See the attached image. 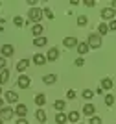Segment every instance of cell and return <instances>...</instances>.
<instances>
[{
	"instance_id": "6da1fadb",
	"label": "cell",
	"mask_w": 116,
	"mask_h": 124,
	"mask_svg": "<svg viewBox=\"0 0 116 124\" xmlns=\"http://www.w3.org/2000/svg\"><path fill=\"white\" fill-rule=\"evenodd\" d=\"M28 19L33 24H41V19H42V9L41 8H30L28 11Z\"/></svg>"
},
{
	"instance_id": "7a4b0ae2",
	"label": "cell",
	"mask_w": 116,
	"mask_h": 124,
	"mask_svg": "<svg viewBox=\"0 0 116 124\" xmlns=\"http://www.w3.org/2000/svg\"><path fill=\"white\" fill-rule=\"evenodd\" d=\"M87 43H89V46H90V48H100L101 46V35H100V33H96V31H90Z\"/></svg>"
},
{
	"instance_id": "3957f363",
	"label": "cell",
	"mask_w": 116,
	"mask_h": 124,
	"mask_svg": "<svg viewBox=\"0 0 116 124\" xmlns=\"http://www.w3.org/2000/svg\"><path fill=\"white\" fill-rule=\"evenodd\" d=\"M15 115V109H11L9 106H4L0 109V119L2 120H11V117Z\"/></svg>"
},
{
	"instance_id": "277c9868",
	"label": "cell",
	"mask_w": 116,
	"mask_h": 124,
	"mask_svg": "<svg viewBox=\"0 0 116 124\" xmlns=\"http://www.w3.org/2000/svg\"><path fill=\"white\" fill-rule=\"evenodd\" d=\"M30 82H31V80L26 76V74H20V76L17 78V85H19L20 89H28V87H30Z\"/></svg>"
},
{
	"instance_id": "5b68a950",
	"label": "cell",
	"mask_w": 116,
	"mask_h": 124,
	"mask_svg": "<svg viewBox=\"0 0 116 124\" xmlns=\"http://www.w3.org/2000/svg\"><path fill=\"white\" fill-rule=\"evenodd\" d=\"M0 52H2V57H11L15 54V46H13V45H2Z\"/></svg>"
},
{
	"instance_id": "8992f818",
	"label": "cell",
	"mask_w": 116,
	"mask_h": 124,
	"mask_svg": "<svg viewBox=\"0 0 116 124\" xmlns=\"http://www.w3.org/2000/svg\"><path fill=\"white\" fill-rule=\"evenodd\" d=\"M101 19L103 21H114V9L112 8H103L101 9Z\"/></svg>"
},
{
	"instance_id": "52a82bcc",
	"label": "cell",
	"mask_w": 116,
	"mask_h": 124,
	"mask_svg": "<svg viewBox=\"0 0 116 124\" xmlns=\"http://www.w3.org/2000/svg\"><path fill=\"white\" fill-rule=\"evenodd\" d=\"M57 57H59V48L57 46H52L46 54V61H57Z\"/></svg>"
},
{
	"instance_id": "ba28073f",
	"label": "cell",
	"mask_w": 116,
	"mask_h": 124,
	"mask_svg": "<svg viewBox=\"0 0 116 124\" xmlns=\"http://www.w3.org/2000/svg\"><path fill=\"white\" fill-rule=\"evenodd\" d=\"M15 115L19 119H26V115H28V108H26L24 104H17L15 108Z\"/></svg>"
},
{
	"instance_id": "9c48e42d",
	"label": "cell",
	"mask_w": 116,
	"mask_h": 124,
	"mask_svg": "<svg viewBox=\"0 0 116 124\" xmlns=\"http://www.w3.org/2000/svg\"><path fill=\"white\" fill-rule=\"evenodd\" d=\"M4 98L7 100L9 104H19V94H17L15 91H6V93H4Z\"/></svg>"
},
{
	"instance_id": "30bf717a",
	"label": "cell",
	"mask_w": 116,
	"mask_h": 124,
	"mask_svg": "<svg viewBox=\"0 0 116 124\" xmlns=\"http://www.w3.org/2000/svg\"><path fill=\"white\" fill-rule=\"evenodd\" d=\"M94 113H96V106H94V104H85V106H83V115L94 117Z\"/></svg>"
},
{
	"instance_id": "8fae6325",
	"label": "cell",
	"mask_w": 116,
	"mask_h": 124,
	"mask_svg": "<svg viewBox=\"0 0 116 124\" xmlns=\"http://www.w3.org/2000/svg\"><path fill=\"white\" fill-rule=\"evenodd\" d=\"M63 45H65L66 48H74V46H77V45H79V41H77L76 37H65Z\"/></svg>"
},
{
	"instance_id": "7c38bea8",
	"label": "cell",
	"mask_w": 116,
	"mask_h": 124,
	"mask_svg": "<svg viewBox=\"0 0 116 124\" xmlns=\"http://www.w3.org/2000/svg\"><path fill=\"white\" fill-rule=\"evenodd\" d=\"M42 31H44V26H42V24H33V26H31V33H33V37H42Z\"/></svg>"
},
{
	"instance_id": "4fadbf2b",
	"label": "cell",
	"mask_w": 116,
	"mask_h": 124,
	"mask_svg": "<svg viewBox=\"0 0 116 124\" xmlns=\"http://www.w3.org/2000/svg\"><path fill=\"white\" fill-rule=\"evenodd\" d=\"M33 63H35V65H39V67H42V65L46 63V56H44V54H39V52H37L35 56H33Z\"/></svg>"
},
{
	"instance_id": "5bb4252c",
	"label": "cell",
	"mask_w": 116,
	"mask_h": 124,
	"mask_svg": "<svg viewBox=\"0 0 116 124\" xmlns=\"http://www.w3.org/2000/svg\"><path fill=\"white\" fill-rule=\"evenodd\" d=\"M66 120H68V115H66L65 111H57L55 122H57V124H66Z\"/></svg>"
},
{
	"instance_id": "9a60e30c",
	"label": "cell",
	"mask_w": 116,
	"mask_h": 124,
	"mask_svg": "<svg viewBox=\"0 0 116 124\" xmlns=\"http://www.w3.org/2000/svg\"><path fill=\"white\" fill-rule=\"evenodd\" d=\"M28 65H30V59H20V61H17V70L22 74L28 69Z\"/></svg>"
},
{
	"instance_id": "2e32d148",
	"label": "cell",
	"mask_w": 116,
	"mask_h": 124,
	"mask_svg": "<svg viewBox=\"0 0 116 124\" xmlns=\"http://www.w3.org/2000/svg\"><path fill=\"white\" fill-rule=\"evenodd\" d=\"M90 50V46H89V43H79V45H77V54H79V56H85L87 52Z\"/></svg>"
},
{
	"instance_id": "e0dca14e",
	"label": "cell",
	"mask_w": 116,
	"mask_h": 124,
	"mask_svg": "<svg viewBox=\"0 0 116 124\" xmlns=\"http://www.w3.org/2000/svg\"><path fill=\"white\" fill-rule=\"evenodd\" d=\"M35 119L39 120L41 124H42V122H46V111H44L42 108H39V109L35 111Z\"/></svg>"
},
{
	"instance_id": "ac0fdd59",
	"label": "cell",
	"mask_w": 116,
	"mask_h": 124,
	"mask_svg": "<svg viewBox=\"0 0 116 124\" xmlns=\"http://www.w3.org/2000/svg\"><path fill=\"white\" fill-rule=\"evenodd\" d=\"M42 82H44L46 85H54V83L57 82V76L55 74H46V76H42Z\"/></svg>"
},
{
	"instance_id": "d6986e66",
	"label": "cell",
	"mask_w": 116,
	"mask_h": 124,
	"mask_svg": "<svg viewBox=\"0 0 116 124\" xmlns=\"http://www.w3.org/2000/svg\"><path fill=\"white\" fill-rule=\"evenodd\" d=\"M98 33H100L101 37L107 35V33H109V24H107V22H100V26H98Z\"/></svg>"
},
{
	"instance_id": "ffe728a7",
	"label": "cell",
	"mask_w": 116,
	"mask_h": 124,
	"mask_svg": "<svg viewBox=\"0 0 116 124\" xmlns=\"http://www.w3.org/2000/svg\"><path fill=\"white\" fill-rule=\"evenodd\" d=\"M33 100H35V104H37V106H39V108H42V106H44V104H46V96H44V94H42V93L35 94V98H33Z\"/></svg>"
},
{
	"instance_id": "44dd1931",
	"label": "cell",
	"mask_w": 116,
	"mask_h": 124,
	"mask_svg": "<svg viewBox=\"0 0 116 124\" xmlns=\"http://www.w3.org/2000/svg\"><path fill=\"white\" fill-rule=\"evenodd\" d=\"M46 43H48V39H46V37H35V39H33V45H35L37 48L46 46Z\"/></svg>"
},
{
	"instance_id": "7402d4cb",
	"label": "cell",
	"mask_w": 116,
	"mask_h": 124,
	"mask_svg": "<svg viewBox=\"0 0 116 124\" xmlns=\"http://www.w3.org/2000/svg\"><path fill=\"white\" fill-rule=\"evenodd\" d=\"M7 82H9V70L6 69V70L0 72V85H4V83H7Z\"/></svg>"
},
{
	"instance_id": "603a6c76",
	"label": "cell",
	"mask_w": 116,
	"mask_h": 124,
	"mask_svg": "<svg viewBox=\"0 0 116 124\" xmlns=\"http://www.w3.org/2000/svg\"><path fill=\"white\" fill-rule=\"evenodd\" d=\"M101 89H103V91H109V89H112V80L111 78H103V80H101Z\"/></svg>"
},
{
	"instance_id": "cb8c5ba5",
	"label": "cell",
	"mask_w": 116,
	"mask_h": 124,
	"mask_svg": "<svg viewBox=\"0 0 116 124\" xmlns=\"http://www.w3.org/2000/svg\"><path fill=\"white\" fill-rule=\"evenodd\" d=\"M54 108H55L57 111H65L66 109V102L65 100H55V102H54Z\"/></svg>"
},
{
	"instance_id": "d4e9b609",
	"label": "cell",
	"mask_w": 116,
	"mask_h": 124,
	"mask_svg": "<svg viewBox=\"0 0 116 124\" xmlns=\"http://www.w3.org/2000/svg\"><path fill=\"white\" fill-rule=\"evenodd\" d=\"M68 120H70V122H79V111H70V113H68Z\"/></svg>"
},
{
	"instance_id": "484cf974",
	"label": "cell",
	"mask_w": 116,
	"mask_h": 124,
	"mask_svg": "<svg viewBox=\"0 0 116 124\" xmlns=\"http://www.w3.org/2000/svg\"><path fill=\"white\" fill-rule=\"evenodd\" d=\"M13 24H15L17 28H22V26H24L26 22H24V19H22V17H19V15H17L15 19H13Z\"/></svg>"
},
{
	"instance_id": "4316f807",
	"label": "cell",
	"mask_w": 116,
	"mask_h": 124,
	"mask_svg": "<svg viewBox=\"0 0 116 124\" xmlns=\"http://www.w3.org/2000/svg\"><path fill=\"white\" fill-rule=\"evenodd\" d=\"M87 24H89L87 15H79V17H77V26H87Z\"/></svg>"
},
{
	"instance_id": "83f0119b",
	"label": "cell",
	"mask_w": 116,
	"mask_h": 124,
	"mask_svg": "<svg viewBox=\"0 0 116 124\" xmlns=\"http://www.w3.org/2000/svg\"><path fill=\"white\" fill-rule=\"evenodd\" d=\"M81 96H83L85 100H90L92 96H94V91H90V89H85V91L81 93Z\"/></svg>"
},
{
	"instance_id": "f1b7e54d",
	"label": "cell",
	"mask_w": 116,
	"mask_h": 124,
	"mask_svg": "<svg viewBox=\"0 0 116 124\" xmlns=\"http://www.w3.org/2000/svg\"><path fill=\"white\" fill-rule=\"evenodd\" d=\"M42 15H44L46 19H54V11H52L50 8H42Z\"/></svg>"
},
{
	"instance_id": "f546056e",
	"label": "cell",
	"mask_w": 116,
	"mask_h": 124,
	"mask_svg": "<svg viewBox=\"0 0 116 124\" xmlns=\"http://www.w3.org/2000/svg\"><path fill=\"white\" fill-rule=\"evenodd\" d=\"M112 104H114V96H112V94L109 93V94L105 96V106H109V108H111Z\"/></svg>"
},
{
	"instance_id": "4dcf8cb0",
	"label": "cell",
	"mask_w": 116,
	"mask_h": 124,
	"mask_svg": "<svg viewBox=\"0 0 116 124\" xmlns=\"http://www.w3.org/2000/svg\"><path fill=\"white\" fill-rule=\"evenodd\" d=\"M89 124H103L101 122V119L98 117V115H94V117H90V120H89Z\"/></svg>"
},
{
	"instance_id": "1f68e13d",
	"label": "cell",
	"mask_w": 116,
	"mask_h": 124,
	"mask_svg": "<svg viewBox=\"0 0 116 124\" xmlns=\"http://www.w3.org/2000/svg\"><path fill=\"white\" fill-rule=\"evenodd\" d=\"M66 98L74 100V98H76V91H74V89H68V91H66Z\"/></svg>"
},
{
	"instance_id": "d6a6232c",
	"label": "cell",
	"mask_w": 116,
	"mask_h": 124,
	"mask_svg": "<svg viewBox=\"0 0 116 124\" xmlns=\"http://www.w3.org/2000/svg\"><path fill=\"white\" fill-rule=\"evenodd\" d=\"M6 67H7V61H6V57L0 56V72H2V70H6Z\"/></svg>"
},
{
	"instance_id": "836d02e7",
	"label": "cell",
	"mask_w": 116,
	"mask_h": 124,
	"mask_svg": "<svg viewBox=\"0 0 116 124\" xmlns=\"http://www.w3.org/2000/svg\"><path fill=\"white\" fill-rule=\"evenodd\" d=\"M74 63H76V67H83V65H85V59H83V57H77Z\"/></svg>"
},
{
	"instance_id": "e575fe53",
	"label": "cell",
	"mask_w": 116,
	"mask_h": 124,
	"mask_svg": "<svg viewBox=\"0 0 116 124\" xmlns=\"http://www.w3.org/2000/svg\"><path fill=\"white\" fill-rule=\"evenodd\" d=\"M107 24H109V30L116 31V21H109V22H107Z\"/></svg>"
},
{
	"instance_id": "d590c367",
	"label": "cell",
	"mask_w": 116,
	"mask_h": 124,
	"mask_svg": "<svg viewBox=\"0 0 116 124\" xmlns=\"http://www.w3.org/2000/svg\"><path fill=\"white\" fill-rule=\"evenodd\" d=\"M83 4H85L87 8H94V6H96V2H94V0H85Z\"/></svg>"
},
{
	"instance_id": "8d00e7d4",
	"label": "cell",
	"mask_w": 116,
	"mask_h": 124,
	"mask_svg": "<svg viewBox=\"0 0 116 124\" xmlns=\"http://www.w3.org/2000/svg\"><path fill=\"white\" fill-rule=\"evenodd\" d=\"M17 124H28V120H26V119H19V120H17Z\"/></svg>"
},
{
	"instance_id": "74e56055",
	"label": "cell",
	"mask_w": 116,
	"mask_h": 124,
	"mask_svg": "<svg viewBox=\"0 0 116 124\" xmlns=\"http://www.w3.org/2000/svg\"><path fill=\"white\" fill-rule=\"evenodd\" d=\"M4 108V98H2V96H0V109Z\"/></svg>"
},
{
	"instance_id": "f35d334b",
	"label": "cell",
	"mask_w": 116,
	"mask_h": 124,
	"mask_svg": "<svg viewBox=\"0 0 116 124\" xmlns=\"http://www.w3.org/2000/svg\"><path fill=\"white\" fill-rule=\"evenodd\" d=\"M111 8H112V9L116 8V0H112V2H111Z\"/></svg>"
},
{
	"instance_id": "ab89813d",
	"label": "cell",
	"mask_w": 116,
	"mask_h": 124,
	"mask_svg": "<svg viewBox=\"0 0 116 124\" xmlns=\"http://www.w3.org/2000/svg\"><path fill=\"white\" fill-rule=\"evenodd\" d=\"M2 22H6V21H4V19H0V24H2Z\"/></svg>"
},
{
	"instance_id": "60d3db41",
	"label": "cell",
	"mask_w": 116,
	"mask_h": 124,
	"mask_svg": "<svg viewBox=\"0 0 116 124\" xmlns=\"http://www.w3.org/2000/svg\"><path fill=\"white\" fill-rule=\"evenodd\" d=\"M0 94H2V85H0Z\"/></svg>"
},
{
	"instance_id": "b9f144b4",
	"label": "cell",
	"mask_w": 116,
	"mask_h": 124,
	"mask_svg": "<svg viewBox=\"0 0 116 124\" xmlns=\"http://www.w3.org/2000/svg\"><path fill=\"white\" fill-rule=\"evenodd\" d=\"M0 124H4V120H2V119H0Z\"/></svg>"
},
{
	"instance_id": "7bdbcfd3",
	"label": "cell",
	"mask_w": 116,
	"mask_h": 124,
	"mask_svg": "<svg viewBox=\"0 0 116 124\" xmlns=\"http://www.w3.org/2000/svg\"><path fill=\"white\" fill-rule=\"evenodd\" d=\"M77 124H83V122H77Z\"/></svg>"
},
{
	"instance_id": "ee69618b",
	"label": "cell",
	"mask_w": 116,
	"mask_h": 124,
	"mask_svg": "<svg viewBox=\"0 0 116 124\" xmlns=\"http://www.w3.org/2000/svg\"><path fill=\"white\" fill-rule=\"evenodd\" d=\"M0 6H2V2H0Z\"/></svg>"
}]
</instances>
